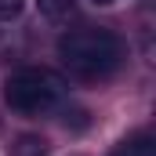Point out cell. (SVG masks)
I'll return each instance as SVG.
<instances>
[{
	"label": "cell",
	"instance_id": "5b68a950",
	"mask_svg": "<svg viewBox=\"0 0 156 156\" xmlns=\"http://www.w3.org/2000/svg\"><path fill=\"white\" fill-rule=\"evenodd\" d=\"M40 15H47V18H62L69 7H73V0H37Z\"/></svg>",
	"mask_w": 156,
	"mask_h": 156
},
{
	"label": "cell",
	"instance_id": "277c9868",
	"mask_svg": "<svg viewBox=\"0 0 156 156\" xmlns=\"http://www.w3.org/2000/svg\"><path fill=\"white\" fill-rule=\"evenodd\" d=\"M113 156H156V145L149 142V138H131V142L116 145Z\"/></svg>",
	"mask_w": 156,
	"mask_h": 156
},
{
	"label": "cell",
	"instance_id": "6da1fadb",
	"mask_svg": "<svg viewBox=\"0 0 156 156\" xmlns=\"http://www.w3.org/2000/svg\"><path fill=\"white\" fill-rule=\"evenodd\" d=\"M58 58L62 66L80 80H102L116 73L123 62V44L113 29H73L58 40Z\"/></svg>",
	"mask_w": 156,
	"mask_h": 156
},
{
	"label": "cell",
	"instance_id": "52a82bcc",
	"mask_svg": "<svg viewBox=\"0 0 156 156\" xmlns=\"http://www.w3.org/2000/svg\"><path fill=\"white\" fill-rule=\"evenodd\" d=\"M94 4H113V0H94Z\"/></svg>",
	"mask_w": 156,
	"mask_h": 156
},
{
	"label": "cell",
	"instance_id": "8992f818",
	"mask_svg": "<svg viewBox=\"0 0 156 156\" xmlns=\"http://www.w3.org/2000/svg\"><path fill=\"white\" fill-rule=\"evenodd\" d=\"M22 4H26V0H0V22L18 18V15H22Z\"/></svg>",
	"mask_w": 156,
	"mask_h": 156
},
{
	"label": "cell",
	"instance_id": "7a4b0ae2",
	"mask_svg": "<svg viewBox=\"0 0 156 156\" xmlns=\"http://www.w3.org/2000/svg\"><path fill=\"white\" fill-rule=\"evenodd\" d=\"M62 98H66V83L47 69H18L4 80L7 109H15L22 116H44L55 105H62Z\"/></svg>",
	"mask_w": 156,
	"mask_h": 156
},
{
	"label": "cell",
	"instance_id": "3957f363",
	"mask_svg": "<svg viewBox=\"0 0 156 156\" xmlns=\"http://www.w3.org/2000/svg\"><path fill=\"white\" fill-rule=\"evenodd\" d=\"M11 156H47V142L40 134H18L11 142Z\"/></svg>",
	"mask_w": 156,
	"mask_h": 156
}]
</instances>
